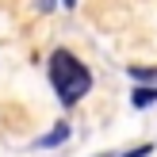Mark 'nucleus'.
Returning <instances> with one entry per match:
<instances>
[{"label": "nucleus", "mask_w": 157, "mask_h": 157, "mask_svg": "<svg viewBox=\"0 0 157 157\" xmlns=\"http://www.w3.org/2000/svg\"><path fill=\"white\" fill-rule=\"evenodd\" d=\"M50 84H54V92H58L61 104L73 107L77 100L88 96L92 73H88V65H81V58H73L69 50H54L50 54Z\"/></svg>", "instance_id": "nucleus-1"}, {"label": "nucleus", "mask_w": 157, "mask_h": 157, "mask_svg": "<svg viewBox=\"0 0 157 157\" xmlns=\"http://www.w3.org/2000/svg\"><path fill=\"white\" fill-rule=\"evenodd\" d=\"M69 138V123H58L54 130H46L42 138H38V150H54V146H61Z\"/></svg>", "instance_id": "nucleus-2"}, {"label": "nucleus", "mask_w": 157, "mask_h": 157, "mask_svg": "<svg viewBox=\"0 0 157 157\" xmlns=\"http://www.w3.org/2000/svg\"><path fill=\"white\" fill-rule=\"evenodd\" d=\"M130 104H134L138 111H142V107H153V104H157V84H153V88H134Z\"/></svg>", "instance_id": "nucleus-3"}, {"label": "nucleus", "mask_w": 157, "mask_h": 157, "mask_svg": "<svg viewBox=\"0 0 157 157\" xmlns=\"http://www.w3.org/2000/svg\"><path fill=\"white\" fill-rule=\"evenodd\" d=\"M130 77H134V81H157V69H130Z\"/></svg>", "instance_id": "nucleus-4"}, {"label": "nucleus", "mask_w": 157, "mask_h": 157, "mask_svg": "<svg viewBox=\"0 0 157 157\" xmlns=\"http://www.w3.org/2000/svg\"><path fill=\"white\" fill-rule=\"evenodd\" d=\"M150 153H153V146L146 142V146H134V150H127L123 157H150Z\"/></svg>", "instance_id": "nucleus-5"}, {"label": "nucleus", "mask_w": 157, "mask_h": 157, "mask_svg": "<svg viewBox=\"0 0 157 157\" xmlns=\"http://www.w3.org/2000/svg\"><path fill=\"white\" fill-rule=\"evenodd\" d=\"M61 4H65V8H73V4H77V0H61Z\"/></svg>", "instance_id": "nucleus-6"}, {"label": "nucleus", "mask_w": 157, "mask_h": 157, "mask_svg": "<svg viewBox=\"0 0 157 157\" xmlns=\"http://www.w3.org/2000/svg\"><path fill=\"white\" fill-rule=\"evenodd\" d=\"M100 157H111V153H100Z\"/></svg>", "instance_id": "nucleus-7"}]
</instances>
